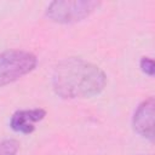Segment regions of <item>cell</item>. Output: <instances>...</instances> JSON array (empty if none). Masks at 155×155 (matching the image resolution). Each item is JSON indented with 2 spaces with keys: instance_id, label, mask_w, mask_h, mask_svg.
<instances>
[{
  "instance_id": "cell-5",
  "label": "cell",
  "mask_w": 155,
  "mask_h": 155,
  "mask_svg": "<svg viewBox=\"0 0 155 155\" xmlns=\"http://www.w3.org/2000/svg\"><path fill=\"white\" fill-rule=\"evenodd\" d=\"M46 116V110L42 108L21 109L15 111L10 119L12 131L22 134H30L35 131V124L42 121Z\"/></svg>"
},
{
  "instance_id": "cell-2",
  "label": "cell",
  "mask_w": 155,
  "mask_h": 155,
  "mask_svg": "<svg viewBox=\"0 0 155 155\" xmlns=\"http://www.w3.org/2000/svg\"><path fill=\"white\" fill-rule=\"evenodd\" d=\"M101 6L96 0H57L48 4L45 16L58 24H74L84 21Z\"/></svg>"
},
{
  "instance_id": "cell-1",
  "label": "cell",
  "mask_w": 155,
  "mask_h": 155,
  "mask_svg": "<svg viewBox=\"0 0 155 155\" xmlns=\"http://www.w3.org/2000/svg\"><path fill=\"white\" fill-rule=\"evenodd\" d=\"M52 90L63 99H84L98 96L107 86L105 73L79 57L59 61L52 73Z\"/></svg>"
},
{
  "instance_id": "cell-6",
  "label": "cell",
  "mask_w": 155,
  "mask_h": 155,
  "mask_svg": "<svg viewBox=\"0 0 155 155\" xmlns=\"http://www.w3.org/2000/svg\"><path fill=\"white\" fill-rule=\"evenodd\" d=\"M19 149V143L17 139L8 138L0 140V155H16Z\"/></svg>"
},
{
  "instance_id": "cell-7",
  "label": "cell",
  "mask_w": 155,
  "mask_h": 155,
  "mask_svg": "<svg viewBox=\"0 0 155 155\" xmlns=\"http://www.w3.org/2000/svg\"><path fill=\"white\" fill-rule=\"evenodd\" d=\"M139 67L142 69V71L148 75V76H153L154 75V61L150 57H142L140 62H139Z\"/></svg>"
},
{
  "instance_id": "cell-3",
  "label": "cell",
  "mask_w": 155,
  "mask_h": 155,
  "mask_svg": "<svg viewBox=\"0 0 155 155\" xmlns=\"http://www.w3.org/2000/svg\"><path fill=\"white\" fill-rule=\"evenodd\" d=\"M38 65L34 53L25 50H8L0 53V87L10 85L33 71Z\"/></svg>"
},
{
  "instance_id": "cell-4",
  "label": "cell",
  "mask_w": 155,
  "mask_h": 155,
  "mask_svg": "<svg viewBox=\"0 0 155 155\" xmlns=\"http://www.w3.org/2000/svg\"><path fill=\"white\" fill-rule=\"evenodd\" d=\"M154 107L153 97L144 99L134 110L132 116L133 131L144 139L154 140Z\"/></svg>"
}]
</instances>
